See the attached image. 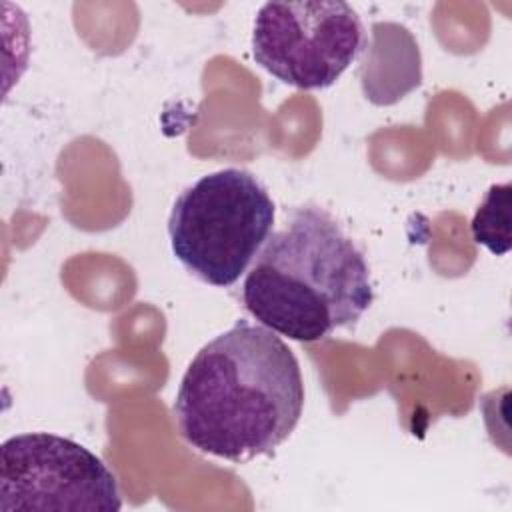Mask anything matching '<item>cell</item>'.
Here are the masks:
<instances>
[{
  "mask_svg": "<svg viewBox=\"0 0 512 512\" xmlns=\"http://www.w3.org/2000/svg\"><path fill=\"white\" fill-rule=\"evenodd\" d=\"M510 194V182L492 184L470 224L474 242L496 256H504L510 250Z\"/></svg>",
  "mask_w": 512,
  "mask_h": 512,
  "instance_id": "obj_6",
  "label": "cell"
},
{
  "mask_svg": "<svg viewBox=\"0 0 512 512\" xmlns=\"http://www.w3.org/2000/svg\"><path fill=\"white\" fill-rule=\"evenodd\" d=\"M274 202L244 168L200 176L174 200L168 238L176 260L198 280L228 288L248 272L274 226Z\"/></svg>",
  "mask_w": 512,
  "mask_h": 512,
  "instance_id": "obj_3",
  "label": "cell"
},
{
  "mask_svg": "<svg viewBox=\"0 0 512 512\" xmlns=\"http://www.w3.org/2000/svg\"><path fill=\"white\" fill-rule=\"evenodd\" d=\"M242 302L272 332L320 342L354 326L374 288L362 250L326 210L308 204L270 234L246 272Z\"/></svg>",
  "mask_w": 512,
  "mask_h": 512,
  "instance_id": "obj_2",
  "label": "cell"
},
{
  "mask_svg": "<svg viewBox=\"0 0 512 512\" xmlns=\"http://www.w3.org/2000/svg\"><path fill=\"white\" fill-rule=\"evenodd\" d=\"M114 472L86 446L24 432L0 448V512H118Z\"/></svg>",
  "mask_w": 512,
  "mask_h": 512,
  "instance_id": "obj_5",
  "label": "cell"
},
{
  "mask_svg": "<svg viewBox=\"0 0 512 512\" xmlns=\"http://www.w3.org/2000/svg\"><path fill=\"white\" fill-rule=\"evenodd\" d=\"M364 46L362 20L342 0L266 2L254 18V62L300 90L332 86Z\"/></svg>",
  "mask_w": 512,
  "mask_h": 512,
  "instance_id": "obj_4",
  "label": "cell"
},
{
  "mask_svg": "<svg viewBox=\"0 0 512 512\" xmlns=\"http://www.w3.org/2000/svg\"><path fill=\"white\" fill-rule=\"evenodd\" d=\"M302 408L304 382L294 352L270 328L238 320L196 352L172 410L194 450L242 464L278 448Z\"/></svg>",
  "mask_w": 512,
  "mask_h": 512,
  "instance_id": "obj_1",
  "label": "cell"
}]
</instances>
